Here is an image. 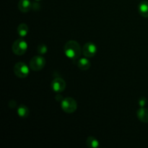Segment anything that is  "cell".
<instances>
[{"mask_svg": "<svg viewBox=\"0 0 148 148\" xmlns=\"http://www.w3.org/2000/svg\"><path fill=\"white\" fill-rule=\"evenodd\" d=\"M62 109L66 114H73L77 108V103L74 98L71 97L63 98L61 103Z\"/></svg>", "mask_w": 148, "mask_h": 148, "instance_id": "2", "label": "cell"}, {"mask_svg": "<svg viewBox=\"0 0 148 148\" xmlns=\"http://www.w3.org/2000/svg\"><path fill=\"white\" fill-rule=\"evenodd\" d=\"M82 53L85 57L91 58L93 57L97 53L96 45L92 42H88L84 45L82 48Z\"/></svg>", "mask_w": 148, "mask_h": 148, "instance_id": "6", "label": "cell"}, {"mask_svg": "<svg viewBox=\"0 0 148 148\" xmlns=\"http://www.w3.org/2000/svg\"><path fill=\"white\" fill-rule=\"evenodd\" d=\"M146 103H147V101H146V99L145 98H141V99L139 101V105L141 107H144L146 105Z\"/></svg>", "mask_w": 148, "mask_h": 148, "instance_id": "16", "label": "cell"}, {"mask_svg": "<svg viewBox=\"0 0 148 148\" xmlns=\"http://www.w3.org/2000/svg\"><path fill=\"white\" fill-rule=\"evenodd\" d=\"M18 9L23 13L28 12L33 7V4L30 0H20L18 3Z\"/></svg>", "mask_w": 148, "mask_h": 148, "instance_id": "8", "label": "cell"}, {"mask_svg": "<svg viewBox=\"0 0 148 148\" xmlns=\"http://www.w3.org/2000/svg\"><path fill=\"white\" fill-rule=\"evenodd\" d=\"M138 12L142 17H148V1H143L139 4Z\"/></svg>", "mask_w": 148, "mask_h": 148, "instance_id": "11", "label": "cell"}, {"mask_svg": "<svg viewBox=\"0 0 148 148\" xmlns=\"http://www.w3.org/2000/svg\"><path fill=\"white\" fill-rule=\"evenodd\" d=\"M36 1H41V0H36Z\"/></svg>", "mask_w": 148, "mask_h": 148, "instance_id": "17", "label": "cell"}, {"mask_svg": "<svg viewBox=\"0 0 148 148\" xmlns=\"http://www.w3.org/2000/svg\"><path fill=\"white\" fill-rule=\"evenodd\" d=\"M14 75L19 78H25L28 76L30 69L28 66L24 62H17L14 66Z\"/></svg>", "mask_w": 148, "mask_h": 148, "instance_id": "4", "label": "cell"}, {"mask_svg": "<svg viewBox=\"0 0 148 148\" xmlns=\"http://www.w3.org/2000/svg\"><path fill=\"white\" fill-rule=\"evenodd\" d=\"M91 63L88 57L81 58L77 62V66L79 69L82 71H86L90 68Z\"/></svg>", "mask_w": 148, "mask_h": 148, "instance_id": "10", "label": "cell"}, {"mask_svg": "<svg viewBox=\"0 0 148 148\" xmlns=\"http://www.w3.org/2000/svg\"><path fill=\"white\" fill-rule=\"evenodd\" d=\"M81 47L79 43L75 40H69L64 46V53L65 56L72 60L79 59L81 55Z\"/></svg>", "mask_w": 148, "mask_h": 148, "instance_id": "1", "label": "cell"}, {"mask_svg": "<svg viewBox=\"0 0 148 148\" xmlns=\"http://www.w3.org/2000/svg\"><path fill=\"white\" fill-rule=\"evenodd\" d=\"M17 114L22 118H26L27 116H28L29 114H30L29 108L25 105L19 106L17 109Z\"/></svg>", "mask_w": 148, "mask_h": 148, "instance_id": "13", "label": "cell"}, {"mask_svg": "<svg viewBox=\"0 0 148 148\" xmlns=\"http://www.w3.org/2000/svg\"><path fill=\"white\" fill-rule=\"evenodd\" d=\"M46 59L42 56H35L30 62V67L33 71H40L44 68Z\"/></svg>", "mask_w": 148, "mask_h": 148, "instance_id": "5", "label": "cell"}, {"mask_svg": "<svg viewBox=\"0 0 148 148\" xmlns=\"http://www.w3.org/2000/svg\"><path fill=\"white\" fill-rule=\"evenodd\" d=\"M29 31V27L27 26V25H26L25 23H21L18 25L17 28V32L18 33L19 36L22 38H24L25 36H26L28 33Z\"/></svg>", "mask_w": 148, "mask_h": 148, "instance_id": "12", "label": "cell"}, {"mask_svg": "<svg viewBox=\"0 0 148 148\" xmlns=\"http://www.w3.org/2000/svg\"><path fill=\"white\" fill-rule=\"evenodd\" d=\"M86 145L90 148H97L99 147V141L95 137L89 136L86 140Z\"/></svg>", "mask_w": 148, "mask_h": 148, "instance_id": "14", "label": "cell"}, {"mask_svg": "<svg viewBox=\"0 0 148 148\" xmlns=\"http://www.w3.org/2000/svg\"><path fill=\"white\" fill-rule=\"evenodd\" d=\"M66 88V82L62 78L57 77L53 79L51 82V89L56 92H62Z\"/></svg>", "mask_w": 148, "mask_h": 148, "instance_id": "7", "label": "cell"}, {"mask_svg": "<svg viewBox=\"0 0 148 148\" xmlns=\"http://www.w3.org/2000/svg\"><path fill=\"white\" fill-rule=\"evenodd\" d=\"M38 52L40 54H44L47 52V46L44 44H40L38 46Z\"/></svg>", "mask_w": 148, "mask_h": 148, "instance_id": "15", "label": "cell"}, {"mask_svg": "<svg viewBox=\"0 0 148 148\" xmlns=\"http://www.w3.org/2000/svg\"><path fill=\"white\" fill-rule=\"evenodd\" d=\"M138 119L143 123H148V109L144 107H141L137 111Z\"/></svg>", "mask_w": 148, "mask_h": 148, "instance_id": "9", "label": "cell"}, {"mask_svg": "<svg viewBox=\"0 0 148 148\" xmlns=\"http://www.w3.org/2000/svg\"><path fill=\"white\" fill-rule=\"evenodd\" d=\"M27 43L23 38H18L13 43L12 46V52L17 56H22L27 50Z\"/></svg>", "mask_w": 148, "mask_h": 148, "instance_id": "3", "label": "cell"}]
</instances>
